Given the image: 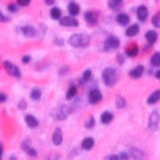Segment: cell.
I'll list each match as a JSON object with an SVG mask.
<instances>
[{
  "mask_svg": "<svg viewBox=\"0 0 160 160\" xmlns=\"http://www.w3.org/2000/svg\"><path fill=\"white\" fill-rule=\"evenodd\" d=\"M50 16H51V19H61V10L59 8H51Z\"/></svg>",
  "mask_w": 160,
  "mask_h": 160,
  "instance_id": "cell-25",
  "label": "cell"
},
{
  "mask_svg": "<svg viewBox=\"0 0 160 160\" xmlns=\"http://www.w3.org/2000/svg\"><path fill=\"white\" fill-rule=\"evenodd\" d=\"M117 22L120 26H128L130 24V16L127 15V13H118L117 15Z\"/></svg>",
  "mask_w": 160,
  "mask_h": 160,
  "instance_id": "cell-12",
  "label": "cell"
},
{
  "mask_svg": "<svg viewBox=\"0 0 160 160\" xmlns=\"http://www.w3.org/2000/svg\"><path fill=\"white\" fill-rule=\"evenodd\" d=\"M158 99H160V90H155V91L152 93V95L148 98V104H151V106H152V104H155Z\"/></svg>",
  "mask_w": 160,
  "mask_h": 160,
  "instance_id": "cell-21",
  "label": "cell"
},
{
  "mask_svg": "<svg viewBox=\"0 0 160 160\" xmlns=\"http://www.w3.org/2000/svg\"><path fill=\"white\" fill-rule=\"evenodd\" d=\"M2 151H3V148H2V144H0V160H2Z\"/></svg>",
  "mask_w": 160,
  "mask_h": 160,
  "instance_id": "cell-44",
  "label": "cell"
},
{
  "mask_svg": "<svg viewBox=\"0 0 160 160\" xmlns=\"http://www.w3.org/2000/svg\"><path fill=\"white\" fill-rule=\"evenodd\" d=\"M5 21H8V18L3 16V15H2V11H0V22H5Z\"/></svg>",
  "mask_w": 160,
  "mask_h": 160,
  "instance_id": "cell-38",
  "label": "cell"
},
{
  "mask_svg": "<svg viewBox=\"0 0 160 160\" xmlns=\"http://www.w3.org/2000/svg\"><path fill=\"white\" fill-rule=\"evenodd\" d=\"M40 96H42V90H40V88H34L32 93H31V98H32L34 101H38Z\"/></svg>",
  "mask_w": 160,
  "mask_h": 160,
  "instance_id": "cell-26",
  "label": "cell"
},
{
  "mask_svg": "<svg viewBox=\"0 0 160 160\" xmlns=\"http://www.w3.org/2000/svg\"><path fill=\"white\" fill-rule=\"evenodd\" d=\"M29 61H31L29 56H22V62H29Z\"/></svg>",
  "mask_w": 160,
  "mask_h": 160,
  "instance_id": "cell-40",
  "label": "cell"
},
{
  "mask_svg": "<svg viewBox=\"0 0 160 160\" xmlns=\"http://www.w3.org/2000/svg\"><path fill=\"white\" fill-rule=\"evenodd\" d=\"M82 106V99L80 98H75V101L71 104V108H72V112H75V111H78V108Z\"/></svg>",
  "mask_w": 160,
  "mask_h": 160,
  "instance_id": "cell-28",
  "label": "cell"
},
{
  "mask_svg": "<svg viewBox=\"0 0 160 160\" xmlns=\"http://www.w3.org/2000/svg\"><path fill=\"white\" fill-rule=\"evenodd\" d=\"M68 10H69V13H71V16H74V18L80 13V7H78L75 2H71V3H69V7H68Z\"/></svg>",
  "mask_w": 160,
  "mask_h": 160,
  "instance_id": "cell-18",
  "label": "cell"
},
{
  "mask_svg": "<svg viewBox=\"0 0 160 160\" xmlns=\"http://www.w3.org/2000/svg\"><path fill=\"white\" fill-rule=\"evenodd\" d=\"M138 53H139V48H138V45L131 43V45H128V47H127L125 55H127V56H131V58H135V56H138Z\"/></svg>",
  "mask_w": 160,
  "mask_h": 160,
  "instance_id": "cell-11",
  "label": "cell"
},
{
  "mask_svg": "<svg viewBox=\"0 0 160 160\" xmlns=\"http://www.w3.org/2000/svg\"><path fill=\"white\" fill-rule=\"evenodd\" d=\"M7 101V96L3 95V93H0V102H5Z\"/></svg>",
  "mask_w": 160,
  "mask_h": 160,
  "instance_id": "cell-39",
  "label": "cell"
},
{
  "mask_svg": "<svg viewBox=\"0 0 160 160\" xmlns=\"http://www.w3.org/2000/svg\"><path fill=\"white\" fill-rule=\"evenodd\" d=\"M88 99H90V102H91V104H98V102H101V99H102L101 91H99L98 88L91 90V91H90V95H88Z\"/></svg>",
  "mask_w": 160,
  "mask_h": 160,
  "instance_id": "cell-8",
  "label": "cell"
},
{
  "mask_svg": "<svg viewBox=\"0 0 160 160\" xmlns=\"http://www.w3.org/2000/svg\"><path fill=\"white\" fill-rule=\"evenodd\" d=\"M130 158V154L128 152H122V154H118V160H128Z\"/></svg>",
  "mask_w": 160,
  "mask_h": 160,
  "instance_id": "cell-36",
  "label": "cell"
},
{
  "mask_svg": "<svg viewBox=\"0 0 160 160\" xmlns=\"http://www.w3.org/2000/svg\"><path fill=\"white\" fill-rule=\"evenodd\" d=\"M148 13H149L148 11V7H144V5L139 7L138 8V19L139 21H146V19H148Z\"/></svg>",
  "mask_w": 160,
  "mask_h": 160,
  "instance_id": "cell-17",
  "label": "cell"
},
{
  "mask_svg": "<svg viewBox=\"0 0 160 160\" xmlns=\"http://www.w3.org/2000/svg\"><path fill=\"white\" fill-rule=\"evenodd\" d=\"M21 31H22V34H24L26 37H35V34H37V32H35V29H34V28H31V26H24V28H22Z\"/></svg>",
  "mask_w": 160,
  "mask_h": 160,
  "instance_id": "cell-22",
  "label": "cell"
},
{
  "mask_svg": "<svg viewBox=\"0 0 160 160\" xmlns=\"http://www.w3.org/2000/svg\"><path fill=\"white\" fill-rule=\"evenodd\" d=\"M112 118H114V115H112L111 112H102V115H101V122L106 125V123H111V122H112Z\"/></svg>",
  "mask_w": 160,
  "mask_h": 160,
  "instance_id": "cell-24",
  "label": "cell"
},
{
  "mask_svg": "<svg viewBox=\"0 0 160 160\" xmlns=\"http://www.w3.org/2000/svg\"><path fill=\"white\" fill-rule=\"evenodd\" d=\"M118 45H120L118 38H117V37H114V35H111V37H108V38H106V43H104V50H106V51H111V50H117V48H118Z\"/></svg>",
  "mask_w": 160,
  "mask_h": 160,
  "instance_id": "cell-5",
  "label": "cell"
},
{
  "mask_svg": "<svg viewBox=\"0 0 160 160\" xmlns=\"http://www.w3.org/2000/svg\"><path fill=\"white\" fill-rule=\"evenodd\" d=\"M117 78H118V75H117V71L114 68H108V69L102 71V82L108 87H114Z\"/></svg>",
  "mask_w": 160,
  "mask_h": 160,
  "instance_id": "cell-2",
  "label": "cell"
},
{
  "mask_svg": "<svg viewBox=\"0 0 160 160\" xmlns=\"http://www.w3.org/2000/svg\"><path fill=\"white\" fill-rule=\"evenodd\" d=\"M146 38H148L149 43H155L157 38H158V35H157L155 31H148V32H146Z\"/></svg>",
  "mask_w": 160,
  "mask_h": 160,
  "instance_id": "cell-20",
  "label": "cell"
},
{
  "mask_svg": "<svg viewBox=\"0 0 160 160\" xmlns=\"http://www.w3.org/2000/svg\"><path fill=\"white\" fill-rule=\"evenodd\" d=\"M93 127H95V118L90 117V118L87 120V123H85V128H87V130H91Z\"/></svg>",
  "mask_w": 160,
  "mask_h": 160,
  "instance_id": "cell-30",
  "label": "cell"
},
{
  "mask_svg": "<svg viewBox=\"0 0 160 160\" xmlns=\"http://www.w3.org/2000/svg\"><path fill=\"white\" fill-rule=\"evenodd\" d=\"M85 19H87V22L90 26H96V22H98V13L96 11H87L85 13Z\"/></svg>",
  "mask_w": 160,
  "mask_h": 160,
  "instance_id": "cell-9",
  "label": "cell"
},
{
  "mask_svg": "<svg viewBox=\"0 0 160 160\" xmlns=\"http://www.w3.org/2000/svg\"><path fill=\"white\" fill-rule=\"evenodd\" d=\"M158 123H160V115H158L157 111H154V112L149 115V130H151V131H155L157 127H158Z\"/></svg>",
  "mask_w": 160,
  "mask_h": 160,
  "instance_id": "cell-6",
  "label": "cell"
},
{
  "mask_svg": "<svg viewBox=\"0 0 160 160\" xmlns=\"http://www.w3.org/2000/svg\"><path fill=\"white\" fill-rule=\"evenodd\" d=\"M51 139H53V144H55V146H59L62 142V131H61V128H55Z\"/></svg>",
  "mask_w": 160,
  "mask_h": 160,
  "instance_id": "cell-10",
  "label": "cell"
},
{
  "mask_svg": "<svg viewBox=\"0 0 160 160\" xmlns=\"http://www.w3.org/2000/svg\"><path fill=\"white\" fill-rule=\"evenodd\" d=\"M16 3H18L19 7H28V5L31 3V0H16Z\"/></svg>",
  "mask_w": 160,
  "mask_h": 160,
  "instance_id": "cell-35",
  "label": "cell"
},
{
  "mask_svg": "<svg viewBox=\"0 0 160 160\" xmlns=\"http://www.w3.org/2000/svg\"><path fill=\"white\" fill-rule=\"evenodd\" d=\"M109 8L111 10H118L120 7H122L123 5V0H109Z\"/></svg>",
  "mask_w": 160,
  "mask_h": 160,
  "instance_id": "cell-23",
  "label": "cell"
},
{
  "mask_svg": "<svg viewBox=\"0 0 160 160\" xmlns=\"http://www.w3.org/2000/svg\"><path fill=\"white\" fill-rule=\"evenodd\" d=\"M152 24L155 26V28H160V11H158L157 15L152 18Z\"/></svg>",
  "mask_w": 160,
  "mask_h": 160,
  "instance_id": "cell-31",
  "label": "cell"
},
{
  "mask_svg": "<svg viewBox=\"0 0 160 160\" xmlns=\"http://www.w3.org/2000/svg\"><path fill=\"white\" fill-rule=\"evenodd\" d=\"M24 118H26V123H28V125H29L31 128H37V127H38V120H37V118H35L34 115L28 114V115H26Z\"/></svg>",
  "mask_w": 160,
  "mask_h": 160,
  "instance_id": "cell-15",
  "label": "cell"
},
{
  "mask_svg": "<svg viewBox=\"0 0 160 160\" xmlns=\"http://www.w3.org/2000/svg\"><path fill=\"white\" fill-rule=\"evenodd\" d=\"M18 7H19L18 3H10V5H8V11H11V13H16V11H18Z\"/></svg>",
  "mask_w": 160,
  "mask_h": 160,
  "instance_id": "cell-34",
  "label": "cell"
},
{
  "mask_svg": "<svg viewBox=\"0 0 160 160\" xmlns=\"http://www.w3.org/2000/svg\"><path fill=\"white\" fill-rule=\"evenodd\" d=\"M75 93H77V88H75V87H71L69 91L66 93V98H68V99H72V98L75 96Z\"/></svg>",
  "mask_w": 160,
  "mask_h": 160,
  "instance_id": "cell-29",
  "label": "cell"
},
{
  "mask_svg": "<svg viewBox=\"0 0 160 160\" xmlns=\"http://www.w3.org/2000/svg\"><path fill=\"white\" fill-rule=\"evenodd\" d=\"M3 68H5V71L10 74V75H13V77H16V78H21V71L16 68L13 62H10V61H5L3 62Z\"/></svg>",
  "mask_w": 160,
  "mask_h": 160,
  "instance_id": "cell-4",
  "label": "cell"
},
{
  "mask_svg": "<svg viewBox=\"0 0 160 160\" xmlns=\"http://www.w3.org/2000/svg\"><path fill=\"white\" fill-rule=\"evenodd\" d=\"M128 154H130L133 158H136V160H144V152L139 151V149H136V148H131V149L128 151Z\"/></svg>",
  "mask_w": 160,
  "mask_h": 160,
  "instance_id": "cell-13",
  "label": "cell"
},
{
  "mask_svg": "<svg viewBox=\"0 0 160 160\" xmlns=\"http://www.w3.org/2000/svg\"><path fill=\"white\" fill-rule=\"evenodd\" d=\"M151 64L152 66H160V53H154V55L151 56Z\"/></svg>",
  "mask_w": 160,
  "mask_h": 160,
  "instance_id": "cell-27",
  "label": "cell"
},
{
  "mask_svg": "<svg viewBox=\"0 0 160 160\" xmlns=\"http://www.w3.org/2000/svg\"><path fill=\"white\" fill-rule=\"evenodd\" d=\"M115 104H117V108L122 109V108H125V99H123L122 96H118V98L115 99Z\"/></svg>",
  "mask_w": 160,
  "mask_h": 160,
  "instance_id": "cell-32",
  "label": "cell"
},
{
  "mask_svg": "<svg viewBox=\"0 0 160 160\" xmlns=\"http://www.w3.org/2000/svg\"><path fill=\"white\" fill-rule=\"evenodd\" d=\"M24 108H26V102L21 101V102H19V109H24Z\"/></svg>",
  "mask_w": 160,
  "mask_h": 160,
  "instance_id": "cell-41",
  "label": "cell"
},
{
  "mask_svg": "<svg viewBox=\"0 0 160 160\" xmlns=\"http://www.w3.org/2000/svg\"><path fill=\"white\" fill-rule=\"evenodd\" d=\"M45 3L47 5H53V3H55V0H45Z\"/></svg>",
  "mask_w": 160,
  "mask_h": 160,
  "instance_id": "cell-42",
  "label": "cell"
},
{
  "mask_svg": "<svg viewBox=\"0 0 160 160\" xmlns=\"http://www.w3.org/2000/svg\"><path fill=\"white\" fill-rule=\"evenodd\" d=\"M104 160H118V155H108Z\"/></svg>",
  "mask_w": 160,
  "mask_h": 160,
  "instance_id": "cell-37",
  "label": "cell"
},
{
  "mask_svg": "<svg viewBox=\"0 0 160 160\" xmlns=\"http://www.w3.org/2000/svg\"><path fill=\"white\" fill-rule=\"evenodd\" d=\"M142 74H144V68H142V66H138V68H135V69L130 71V77H131V78H139Z\"/></svg>",
  "mask_w": 160,
  "mask_h": 160,
  "instance_id": "cell-14",
  "label": "cell"
},
{
  "mask_svg": "<svg viewBox=\"0 0 160 160\" xmlns=\"http://www.w3.org/2000/svg\"><path fill=\"white\" fill-rule=\"evenodd\" d=\"M90 78H91V71L88 69V71H85L83 75H82V82H88Z\"/></svg>",
  "mask_w": 160,
  "mask_h": 160,
  "instance_id": "cell-33",
  "label": "cell"
},
{
  "mask_svg": "<svg viewBox=\"0 0 160 160\" xmlns=\"http://www.w3.org/2000/svg\"><path fill=\"white\" fill-rule=\"evenodd\" d=\"M72 114V108L68 104H62V106H58V108L53 111V117L56 120H66L69 115Z\"/></svg>",
  "mask_w": 160,
  "mask_h": 160,
  "instance_id": "cell-3",
  "label": "cell"
},
{
  "mask_svg": "<svg viewBox=\"0 0 160 160\" xmlns=\"http://www.w3.org/2000/svg\"><path fill=\"white\" fill-rule=\"evenodd\" d=\"M155 77H157V78H158V80H160V69H158V71H157V72H155Z\"/></svg>",
  "mask_w": 160,
  "mask_h": 160,
  "instance_id": "cell-43",
  "label": "cell"
},
{
  "mask_svg": "<svg viewBox=\"0 0 160 160\" xmlns=\"http://www.w3.org/2000/svg\"><path fill=\"white\" fill-rule=\"evenodd\" d=\"M138 32H139V26H138V24H131V26H128V29H127L125 34H127L128 37H133V35H136Z\"/></svg>",
  "mask_w": 160,
  "mask_h": 160,
  "instance_id": "cell-19",
  "label": "cell"
},
{
  "mask_svg": "<svg viewBox=\"0 0 160 160\" xmlns=\"http://www.w3.org/2000/svg\"><path fill=\"white\" fill-rule=\"evenodd\" d=\"M93 146H95V139H93V138H85V139L82 141V149H83V151L93 149Z\"/></svg>",
  "mask_w": 160,
  "mask_h": 160,
  "instance_id": "cell-16",
  "label": "cell"
},
{
  "mask_svg": "<svg viewBox=\"0 0 160 160\" xmlns=\"http://www.w3.org/2000/svg\"><path fill=\"white\" fill-rule=\"evenodd\" d=\"M69 43H71L72 47H77V48L87 47V45L90 43V37H88L87 34H72V35L69 37Z\"/></svg>",
  "mask_w": 160,
  "mask_h": 160,
  "instance_id": "cell-1",
  "label": "cell"
},
{
  "mask_svg": "<svg viewBox=\"0 0 160 160\" xmlns=\"http://www.w3.org/2000/svg\"><path fill=\"white\" fill-rule=\"evenodd\" d=\"M59 22H61L62 28H77V26H78V22H77V19H75L74 16H66V18H61V19H59Z\"/></svg>",
  "mask_w": 160,
  "mask_h": 160,
  "instance_id": "cell-7",
  "label": "cell"
}]
</instances>
